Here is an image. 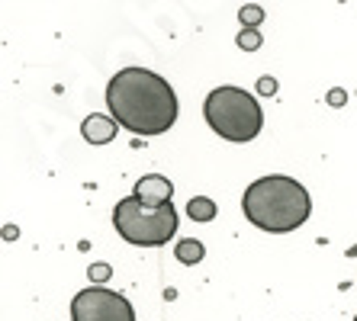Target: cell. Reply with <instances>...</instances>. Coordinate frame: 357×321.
<instances>
[{
  "mask_svg": "<svg viewBox=\"0 0 357 321\" xmlns=\"http://www.w3.org/2000/svg\"><path fill=\"white\" fill-rule=\"evenodd\" d=\"M107 109L132 135H165L177 123V93L149 68H123L107 84Z\"/></svg>",
  "mask_w": 357,
  "mask_h": 321,
  "instance_id": "obj_1",
  "label": "cell"
},
{
  "mask_svg": "<svg viewBox=\"0 0 357 321\" xmlns=\"http://www.w3.org/2000/svg\"><path fill=\"white\" fill-rule=\"evenodd\" d=\"M241 212L255 228L271 235H287L306 225L312 215V196L299 180L287 173H267L258 177L241 196Z\"/></svg>",
  "mask_w": 357,
  "mask_h": 321,
  "instance_id": "obj_2",
  "label": "cell"
},
{
  "mask_svg": "<svg viewBox=\"0 0 357 321\" xmlns=\"http://www.w3.org/2000/svg\"><path fill=\"white\" fill-rule=\"evenodd\" d=\"M209 129L225 141H251L264 129V109L248 91L241 87H216L206 93L203 103Z\"/></svg>",
  "mask_w": 357,
  "mask_h": 321,
  "instance_id": "obj_3",
  "label": "cell"
},
{
  "mask_svg": "<svg viewBox=\"0 0 357 321\" xmlns=\"http://www.w3.org/2000/svg\"><path fill=\"white\" fill-rule=\"evenodd\" d=\"M113 225L119 238L135 247H158L177 231V209L174 203L167 206H145L142 199L126 196L113 209Z\"/></svg>",
  "mask_w": 357,
  "mask_h": 321,
  "instance_id": "obj_4",
  "label": "cell"
},
{
  "mask_svg": "<svg viewBox=\"0 0 357 321\" xmlns=\"http://www.w3.org/2000/svg\"><path fill=\"white\" fill-rule=\"evenodd\" d=\"M71 321H135V308L116 289L87 286L71 299Z\"/></svg>",
  "mask_w": 357,
  "mask_h": 321,
  "instance_id": "obj_5",
  "label": "cell"
},
{
  "mask_svg": "<svg viewBox=\"0 0 357 321\" xmlns=\"http://www.w3.org/2000/svg\"><path fill=\"white\" fill-rule=\"evenodd\" d=\"M135 199H142L145 206H167L171 196H174V183L161 177V173H145L139 183H135Z\"/></svg>",
  "mask_w": 357,
  "mask_h": 321,
  "instance_id": "obj_6",
  "label": "cell"
},
{
  "mask_svg": "<svg viewBox=\"0 0 357 321\" xmlns=\"http://www.w3.org/2000/svg\"><path fill=\"white\" fill-rule=\"evenodd\" d=\"M116 132H119V123L113 116L93 113L81 123V135H84V141H91V145H107V141L116 139Z\"/></svg>",
  "mask_w": 357,
  "mask_h": 321,
  "instance_id": "obj_7",
  "label": "cell"
},
{
  "mask_svg": "<svg viewBox=\"0 0 357 321\" xmlns=\"http://www.w3.org/2000/svg\"><path fill=\"white\" fill-rule=\"evenodd\" d=\"M174 257L181 260V264L193 267V264H199V260L206 257V247H203V241H197V238H183V241H177L174 244Z\"/></svg>",
  "mask_w": 357,
  "mask_h": 321,
  "instance_id": "obj_8",
  "label": "cell"
},
{
  "mask_svg": "<svg viewBox=\"0 0 357 321\" xmlns=\"http://www.w3.org/2000/svg\"><path fill=\"white\" fill-rule=\"evenodd\" d=\"M187 215H190L193 222H213V219H216V203L209 196H190Z\"/></svg>",
  "mask_w": 357,
  "mask_h": 321,
  "instance_id": "obj_9",
  "label": "cell"
},
{
  "mask_svg": "<svg viewBox=\"0 0 357 321\" xmlns=\"http://www.w3.org/2000/svg\"><path fill=\"white\" fill-rule=\"evenodd\" d=\"M238 19H241V26H245V29H255V26L264 19V10H261L258 3H248V7L238 10Z\"/></svg>",
  "mask_w": 357,
  "mask_h": 321,
  "instance_id": "obj_10",
  "label": "cell"
},
{
  "mask_svg": "<svg viewBox=\"0 0 357 321\" xmlns=\"http://www.w3.org/2000/svg\"><path fill=\"white\" fill-rule=\"evenodd\" d=\"M238 49H245V52L261 49V33L258 29H245V33L238 36Z\"/></svg>",
  "mask_w": 357,
  "mask_h": 321,
  "instance_id": "obj_11",
  "label": "cell"
},
{
  "mask_svg": "<svg viewBox=\"0 0 357 321\" xmlns=\"http://www.w3.org/2000/svg\"><path fill=\"white\" fill-rule=\"evenodd\" d=\"M107 276H109V267H107V264H93V267H91V280L103 283Z\"/></svg>",
  "mask_w": 357,
  "mask_h": 321,
  "instance_id": "obj_12",
  "label": "cell"
},
{
  "mask_svg": "<svg viewBox=\"0 0 357 321\" xmlns=\"http://www.w3.org/2000/svg\"><path fill=\"white\" fill-rule=\"evenodd\" d=\"M258 91L261 93H277V81H274V77H261V81H258Z\"/></svg>",
  "mask_w": 357,
  "mask_h": 321,
  "instance_id": "obj_13",
  "label": "cell"
},
{
  "mask_svg": "<svg viewBox=\"0 0 357 321\" xmlns=\"http://www.w3.org/2000/svg\"><path fill=\"white\" fill-rule=\"evenodd\" d=\"M354 321H357V315H354Z\"/></svg>",
  "mask_w": 357,
  "mask_h": 321,
  "instance_id": "obj_14",
  "label": "cell"
}]
</instances>
